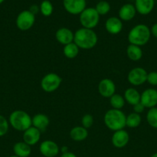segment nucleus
I'll list each match as a JSON object with an SVG mask.
<instances>
[{
	"mask_svg": "<svg viewBox=\"0 0 157 157\" xmlns=\"http://www.w3.org/2000/svg\"><path fill=\"white\" fill-rule=\"evenodd\" d=\"M39 152L44 157H55L60 152L58 144L50 140L42 141L39 145Z\"/></svg>",
	"mask_w": 157,
	"mask_h": 157,
	"instance_id": "nucleus-10",
	"label": "nucleus"
},
{
	"mask_svg": "<svg viewBox=\"0 0 157 157\" xmlns=\"http://www.w3.org/2000/svg\"><path fill=\"white\" fill-rule=\"evenodd\" d=\"M95 9L99 15H106L110 11L111 6L107 1L103 0V1H99L95 5Z\"/></svg>",
	"mask_w": 157,
	"mask_h": 157,
	"instance_id": "nucleus-29",
	"label": "nucleus"
},
{
	"mask_svg": "<svg viewBox=\"0 0 157 157\" xmlns=\"http://www.w3.org/2000/svg\"><path fill=\"white\" fill-rule=\"evenodd\" d=\"M103 121L106 127L113 132L123 130L126 127V115L121 110L112 108L107 110L104 115Z\"/></svg>",
	"mask_w": 157,
	"mask_h": 157,
	"instance_id": "nucleus-3",
	"label": "nucleus"
},
{
	"mask_svg": "<svg viewBox=\"0 0 157 157\" xmlns=\"http://www.w3.org/2000/svg\"><path fill=\"white\" fill-rule=\"evenodd\" d=\"M9 157H18V156H15V155H12V156H9Z\"/></svg>",
	"mask_w": 157,
	"mask_h": 157,
	"instance_id": "nucleus-40",
	"label": "nucleus"
},
{
	"mask_svg": "<svg viewBox=\"0 0 157 157\" xmlns=\"http://www.w3.org/2000/svg\"><path fill=\"white\" fill-rule=\"evenodd\" d=\"M146 82L152 86H157V71H150L147 75Z\"/></svg>",
	"mask_w": 157,
	"mask_h": 157,
	"instance_id": "nucleus-32",
	"label": "nucleus"
},
{
	"mask_svg": "<svg viewBox=\"0 0 157 157\" xmlns=\"http://www.w3.org/2000/svg\"><path fill=\"white\" fill-rule=\"evenodd\" d=\"M124 99L126 102L130 105L134 106L140 102L141 94L134 87H129L124 92Z\"/></svg>",
	"mask_w": 157,
	"mask_h": 157,
	"instance_id": "nucleus-22",
	"label": "nucleus"
},
{
	"mask_svg": "<svg viewBox=\"0 0 157 157\" xmlns=\"http://www.w3.org/2000/svg\"><path fill=\"white\" fill-rule=\"evenodd\" d=\"M146 121L148 124L154 129H157V107L149 109L146 114Z\"/></svg>",
	"mask_w": 157,
	"mask_h": 157,
	"instance_id": "nucleus-27",
	"label": "nucleus"
},
{
	"mask_svg": "<svg viewBox=\"0 0 157 157\" xmlns=\"http://www.w3.org/2000/svg\"><path fill=\"white\" fill-rule=\"evenodd\" d=\"M62 79L59 75L51 72V73L46 75L42 78L40 85H41L42 89L45 92L52 93V92L55 91L57 89H58L62 84Z\"/></svg>",
	"mask_w": 157,
	"mask_h": 157,
	"instance_id": "nucleus-6",
	"label": "nucleus"
},
{
	"mask_svg": "<svg viewBox=\"0 0 157 157\" xmlns=\"http://www.w3.org/2000/svg\"><path fill=\"white\" fill-rule=\"evenodd\" d=\"M60 157H77L75 153H72V152H67V153H62V155Z\"/></svg>",
	"mask_w": 157,
	"mask_h": 157,
	"instance_id": "nucleus-36",
	"label": "nucleus"
},
{
	"mask_svg": "<svg viewBox=\"0 0 157 157\" xmlns=\"http://www.w3.org/2000/svg\"><path fill=\"white\" fill-rule=\"evenodd\" d=\"M129 142V135L124 129L117 130L113 133L112 136V144L114 147L117 149H122L126 147Z\"/></svg>",
	"mask_w": 157,
	"mask_h": 157,
	"instance_id": "nucleus-13",
	"label": "nucleus"
},
{
	"mask_svg": "<svg viewBox=\"0 0 157 157\" xmlns=\"http://www.w3.org/2000/svg\"><path fill=\"white\" fill-rule=\"evenodd\" d=\"M105 28L108 33L111 35H118L123 30V21L119 17H109L106 21Z\"/></svg>",
	"mask_w": 157,
	"mask_h": 157,
	"instance_id": "nucleus-15",
	"label": "nucleus"
},
{
	"mask_svg": "<svg viewBox=\"0 0 157 157\" xmlns=\"http://www.w3.org/2000/svg\"><path fill=\"white\" fill-rule=\"evenodd\" d=\"M141 122L142 117L139 113L132 112L126 116V126L129 128H136L141 124Z\"/></svg>",
	"mask_w": 157,
	"mask_h": 157,
	"instance_id": "nucleus-25",
	"label": "nucleus"
},
{
	"mask_svg": "<svg viewBox=\"0 0 157 157\" xmlns=\"http://www.w3.org/2000/svg\"><path fill=\"white\" fill-rule=\"evenodd\" d=\"M100 15L95 8H86L79 15V22L85 29H93L99 25Z\"/></svg>",
	"mask_w": 157,
	"mask_h": 157,
	"instance_id": "nucleus-5",
	"label": "nucleus"
},
{
	"mask_svg": "<svg viewBox=\"0 0 157 157\" xmlns=\"http://www.w3.org/2000/svg\"><path fill=\"white\" fill-rule=\"evenodd\" d=\"M9 125L17 131L24 132L32 127V117L28 113L22 110H16L10 113Z\"/></svg>",
	"mask_w": 157,
	"mask_h": 157,
	"instance_id": "nucleus-4",
	"label": "nucleus"
},
{
	"mask_svg": "<svg viewBox=\"0 0 157 157\" xmlns=\"http://www.w3.org/2000/svg\"><path fill=\"white\" fill-rule=\"evenodd\" d=\"M35 15L29 10H23L17 15L15 25L20 31L26 32L34 25Z\"/></svg>",
	"mask_w": 157,
	"mask_h": 157,
	"instance_id": "nucleus-7",
	"label": "nucleus"
},
{
	"mask_svg": "<svg viewBox=\"0 0 157 157\" xmlns=\"http://www.w3.org/2000/svg\"><path fill=\"white\" fill-rule=\"evenodd\" d=\"M73 42L78 46L79 49L90 50L97 44L98 36L93 29H85L82 27L77 29L74 33Z\"/></svg>",
	"mask_w": 157,
	"mask_h": 157,
	"instance_id": "nucleus-1",
	"label": "nucleus"
},
{
	"mask_svg": "<svg viewBox=\"0 0 157 157\" xmlns=\"http://www.w3.org/2000/svg\"><path fill=\"white\" fill-rule=\"evenodd\" d=\"M60 151L62 152V153H67V152H69V148L67 147H66V146H63V147H62L60 148Z\"/></svg>",
	"mask_w": 157,
	"mask_h": 157,
	"instance_id": "nucleus-37",
	"label": "nucleus"
},
{
	"mask_svg": "<svg viewBox=\"0 0 157 157\" xmlns=\"http://www.w3.org/2000/svg\"><path fill=\"white\" fill-rule=\"evenodd\" d=\"M134 6L137 13L142 15H147L153 10L155 0H135Z\"/></svg>",
	"mask_w": 157,
	"mask_h": 157,
	"instance_id": "nucleus-17",
	"label": "nucleus"
},
{
	"mask_svg": "<svg viewBox=\"0 0 157 157\" xmlns=\"http://www.w3.org/2000/svg\"><path fill=\"white\" fill-rule=\"evenodd\" d=\"M9 129V121L4 116L0 114V137L4 136Z\"/></svg>",
	"mask_w": 157,
	"mask_h": 157,
	"instance_id": "nucleus-30",
	"label": "nucleus"
},
{
	"mask_svg": "<svg viewBox=\"0 0 157 157\" xmlns=\"http://www.w3.org/2000/svg\"><path fill=\"white\" fill-rule=\"evenodd\" d=\"M29 10L30 11L32 14H34L35 15H36L38 12H40L39 6H37V5H32V6H31Z\"/></svg>",
	"mask_w": 157,
	"mask_h": 157,
	"instance_id": "nucleus-34",
	"label": "nucleus"
},
{
	"mask_svg": "<svg viewBox=\"0 0 157 157\" xmlns=\"http://www.w3.org/2000/svg\"><path fill=\"white\" fill-rule=\"evenodd\" d=\"M126 55L132 61H138L143 58V52L141 47L129 44L126 48Z\"/></svg>",
	"mask_w": 157,
	"mask_h": 157,
	"instance_id": "nucleus-23",
	"label": "nucleus"
},
{
	"mask_svg": "<svg viewBox=\"0 0 157 157\" xmlns=\"http://www.w3.org/2000/svg\"><path fill=\"white\" fill-rule=\"evenodd\" d=\"M40 12L45 17L50 16L54 10L53 5L49 0H43L39 6Z\"/></svg>",
	"mask_w": 157,
	"mask_h": 157,
	"instance_id": "nucleus-28",
	"label": "nucleus"
},
{
	"mask_svg": "<svg viewBox=\"0 0 157 157\" xmlns=\"http://www.w3.org/2000/svg\"><path fill=\"white\" fill-rule=\"evenodd\" d=\"M132 107H133L134 113H139V114H140V113H143V112L145 110V109H146V107L143 106V104H142L141 102L138 103V104H136L135 105L132 106Z\"/></svg>",
	"mask_w": 157,
	"mask_h": 157,
	"instance_id": "nucleus-33",
	"label": "nucleus"
},
{
	"mask_svg": "<svg viewBox=\"0 0 157 157\" xmlns=\"http://www.w3.org/2000/svg\"><path fill=\"white\" fill-rule=\"evenodd\" d=\"M41 133L42 132L40 130L32 126L23 132V141L30 147L35 145L39 142L40 138H41Z\"/></svg>",
	"mask_w": 157,
	"mask_h": 157,
	"instance_id": "nucleus-14",
	"label": "nucleus"
},
{
	"mask_svg": "<svg viewBox=\"0 0 157 157\" xmlns=\"http://www.w3.org/2000/svg\"><path fill=\"white\" fill-rule=\"evenodd\" d=\"M63 7L68 13L71 15H80L86 9V0H63Z\"/></svg>",
	"mask_w": 157,
	"mask_h": 157,
	"instance_id": "nucleus-9",
	"label": "nucleus"
},
{
	"mask_svg": "<svg viewBox=\"0 0 157 157\" xmlns=\"http://www.w3.org/2000/svg\"><path fill=\"white\" fill-rule=\"evenodd\" d=\"M151 36L150 29L146 25L138 24L130 29L127 38L129 44L141 47L149 42Z\"/></svg>",
	"mask_w": 157,
	"mask_h": 157,
	"instance_id": "nucleus-2",
	"label": "nucleus"
},
{
	"mask_svg": "<svg viewBox=\"0 0 157 157\" xmlns=\"http://www.w3.org/2000/svg\"><path fill=\"white\" fill-rule=\"evenodd\" d=\"M81 123H82V126H83L84 128L86 129H89L92 127V126L93 125L94 123V118L89 113H86V114L83 115V117H82L81 120Z\"/></svg>",
	"mask_w": 157,
	"mask_h": 157,
	"instance_id": "nucleus-31",
	"label": "nucleus"
},
{
	"mask_svg": "<svg viewBox=\"0 0 157 157\" xmlns=\"http://www.w3.org/2000/svg\"><path fill=\"white\" fill-rule=\"evenodd\" d=\"M109 103L112 109H116V110H121L126 104V101L124 99V97L122 96L119 94H114L111 98H109Z\"/></svg>",
	"mask_w": 157,
	"mask_h": 157,
	"instance_id": "nucleus-26",
	"label": "nucleus"
},
{
	"mask_svg": "<svg viewBox=\"0 0 157 157\" xmlns=\"http://www.w3.org/2000/svg\"><path fill=\"white\" fill-rule=\"evenodd\" d=\"M115 84L112 80L104 78L99 81L98 85V91L102 97L109 98L115 94Z\"/></svg>",
	"mask_w": 157,
	"mask_h": 157,
	"instance_id": "nucleus-12",
	"label": "nucleus"
},
{
	"mask_svg": "<svg viewBox=\"0 0 157 157\" xmlns=\"http://www.w3.org/2000/svg\"><path fill=\"white\" fill-rule=\"evenodd\" d=\"M98 1H99H99H103V0H98Z\"/></svg>",
	"mask_w": 157,
	"mask_h": 157,
	"instance_id": "nucleus-41",
	"label": "nucleus"
},
{
	"mask_svg": "<svg viewBox=\"0 0 157 157\" xmlns=\"http://www.w3.org/2000/svg\"><path fill=\"white\" fill-rule=\"evenodd\" d=\"M140 102L146 108L150 109L157 106V90L155 88H147L141 94Z\"/></svg>",
	"mask_w": 157,
	"mask_h": 157,
	"instance_id": "nucleus-11",
	"label": "nucleus"
},
{
	"mask_svg": "<svg viewBox=\"0 0 157 157\" xmlns=\"http://www.w3.org/2000/svg\"><path fill=\"white\" fill-rule=\"evenodd\" d=\"M136 10L134 5L131 3H126L122 6L119 10V18L124 21H129L133 19L136 15Z\"/></svg>",
	"mask_w": 157,
	"mask_h": 157,
	"instance_id": "nucleus-18",
	"label": "nucleus"
},
{
	"mask_svg": "<svg viewBox=\"0 0 157 157\" xmlns=\"http://www.w3.org/2000/svg\"><path fill=\"white\" fill-rule=\"evenodd\" d=\"M49 125V119L44 113H37L32 117V126L41 132L46 130Z\"/></svg>",
	"mask_w": 157,
	"mask_h": 157,
	"instance_id": "nucleus-19",
	"label": "nucleus"
},
{
	"mask_svg": "<svg viewBox=\"0 0 157 157\" xmlns=\"http://www.w3.org/2000/svg\"><path fill=\"white\" fill-rule=\"evenodd\" d=\"M4 2H5V0H0V5L2 4V3Z\"/></svg>",
	"mask_w": 157,
	"mask_h": 157,
	"instance_id": "nucleus-39",
	"label": "nucleus"
},
{
	"mask_svg": "<svg viewBox=\"0 0 157 157\" xmlns=\"http://www.w3.org/2000/svg\"><path fill=\"white\" fill-rule=\"evenodd\" d=\"M12 150H13L14 155L18 157H29L32 153L31 147L26 144L24 141L15 143Z\"/></svg>",
	"mask_w": 157,
	"mask_h": 157,
	"instance_id": "nucleus-21",
	"label": "nucleus"
},
{
	"mask_svg": "<svg viewBox=\"0 0 157 157\" xmlns=\"http://www.w3.org/2000/svg\"><path fill=\"white\" fill-rule=\"evenodd\" d=\"M150 157H157V153H153V154H152V156H151Z\"/></svg>",
	"mask_w": 157,
	"mask_h": 157,
	"instance_id": "nucleus-38",
	"label": "nucleus"
},
{
	"mask_svg": "<svg viewBox=\"0 0 157 157\" xmlns=\"http://www.w3.org/2000/svg\"><path fill=\"white\" fill-rule=\"evenodd\" d=\"M79 53V48L74 42L64 45L63 47V55L69 59H73L76 58Z\"/></svg>",
	"mask_w": 157,
	"mask_h": 157,
	"instance_id": "nucleus-24",
	"label": "nucleus"
},
{
	"mask_svg": "<svg viewBox=\"0 0 157 157\" xmlns=\"http://www.w3.org/2000/svg\"><path fill=\"white\" fill-rule=\"evenodd\" d=\"M55 39L59 44L66 45V44L73 42L74 33L71 29L68 28H60L55 32Z\"/></svg>",
	"mask_w": 157,
	"mask_h": 157,
	"instance_id": "nucleus-16",
	"label": "nucleus"
},
{
	"mask_svg": "<svg viewBox=\"0 0 157 157\" xmlns=\"http://www.w3.org/2000/svg\"><path fill=\"white\" fill-rule=\"evenodd\" d=\"M148 72L142 67H136L131 69L127 75V80L133 86H140L146 82Z\"/></svg>",
	"mask_w": 157,
	"mask_h": 157,
	"instance_id": "nucleus-8",
	"label": "nucleus"
},
{
	"mask_svg": "<svg viewBox=\"0 0 157 157\" xmlns=\"http://www.w3.org/2000/svg\"><path fill=\"white\" fill-rule=\"evenodd\" d=\"M88 135H89L88 130L84 128L83 126L74 127L73 128L71 129L70 132H69L70 138L75 142H82V141L85 140L88 137Z\"/></svg>",
	"mask_w": 157,
	"mask_h": 157,
	"instance_id": "nucleus-20",
	"label": "nucleus"
},
{
	"mask_svg": "<svg viewBox=\"0 0 157 157\" xmlns=\"http://www.w3.org/2000/svg\"><path fill=\"white\" fill-rule=\"evenodd\" d=\"M150 32L151 35H152L154 38H157V23L152 25V27L150 28Z\"/></svg>",
	"mask_w": 157,
	"mask_h": 157,
	"instance_id": "nucleus-35",
	"label": "nucleus"
}]
</instances>
